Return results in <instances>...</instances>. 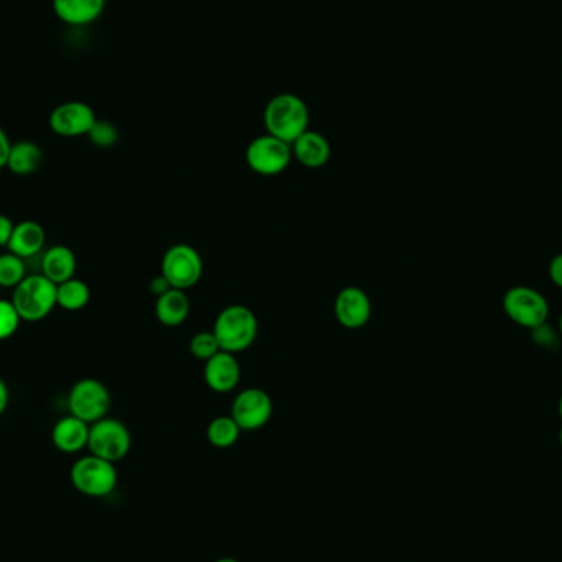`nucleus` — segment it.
<instances>
[{"label":"nucleus","instance_id":"f257e3e1","mask_svg":"<svg viewBox=\"0 0 562 562\" xmlns=\"http://www.w3.org/2000/svg\"><path fill=\"white\" fill-rule=\"evenodd\" d=\"M309 107L300 96L281 93L272 97L263 111V125L267 134L293 145L309 130Z\"/></svg>","mask_w":562,"mask_h":562},{"label":"nucleus","instance_id":"f03ea898","mask_svg":"<svg viewBox=\"0 0 562 562\" xmlns=\"http://www.w3.org/2000/svg\"><path fill=\"white\" fill-rule=\"evenodd\" d=\"M212 332L222 351L239 354L250 349L257 341V316L244 305L226 306L217 314Z\"/></svg>","mask_w":562,"mask_h":562},{"label":"nucleus","instance_id":"7ed1b4c3","mask_svg":"<svg viewBox=\"0 0 562 562\" xmlns=\"http://www.w3.org/2000/svg\"><path fill=\"white\" fill-rule=\"evenodd\" d=\"M71 485L81 495L91 498L109 497L119 484L116 464L89 454L79 457L70 470Z\"/></svg>","mask_w":562,"mask_h":562},{"label":"nucleus","instance_id":"20e7f679","mask_svg":"<svg viewBox=\"0 0 562 562\" xmlns=\"http://www.w3.org/2000/svg\"><path fill=\"white\" fill-rule=\"evenodd\" d=\"M58 285L45 275H27L17 288H14L12 303L19 311L22 321L38 323L50 316L56 305Z\"/></svg>","mask_w":562,"mask_h":562},{"label":"nucleus","instance_id":"39448f33","mask_svg":"<svg viewBox=\"0 0 562 562\" xmlns=\"http://www.w3.org/2000/svg\"><path fill=\"white\" fill-rule=\"evenodd\" d=\"M503 311L513 323L533 331L548 323L549 303L535 288L513 286L503 296Z\"/></svg>","mask_w":562,"mask_h":562},{"label":"nucleus","instance_id":"423d86ee","mask_svg":"<svg viewBox=\"0 0 562 562\" xmlns=\"http://www.w3.org/2000/svg\"><path fill=\"white\" fill-rule=\"evenodd\" d=\"M88 449L94 456L117 464L129 456L132 434L122 421L106 416L91 424Z\"/></svg>","mask_w":562,"mask_h":562},{"label":"nucleus","instance_id":"0eeeda50","mask_svg":"<svg viewBox=\"0 0 562 562\" xmlns=\"http://www.w3.org/2000/svg\"><path fill=\"white\" fill-rule=\"evenodd\" d=\"M203 257L188 244L171 245L162 260V275L171 288L189 290L203 278Z\"/></svg>","mask_w":562,"mask_h":562},{"label":"nucleus","instance_id":"6e6552de","mask_svg":"<svg viewBox=\"0 0 562 562\" xmlns=\"http://www.w3.org/2000/svg\"><path fill=\"white\" fill-rule=\"evenodd\" d=\"M111 392L104 383L96 378H83L74 383L68 395V408L70 415L79 420L94 424L106 418L111 410Z\"/></svg>","mask_w":562,"mask_h":562},{"label":"nucleus","instance_id":"1a4fd4ad","mask_svg":"<svg viewBox=\"0 0 562 562\" xmlns=\"http://www.w3.org/2000/svg\"><path fill=\"white\" fill-rule=\"evenodd\" d=\"M293 150L290 143L273 137V135H260L252 140L245 152V160L250 170L257 175L277 176L290 166Z\"/></svg>","mask_w":562,"mask_h":562},{"label":"nucleus","instance_id":"9d476101","mask_svg":"<svg viewBox=\"0 0 562 562\" xmlns=\"http://www.w3.org/2000/svg\"><path fill=\"white\" fill-rule=\"evenodd\" d=\"M231 416L242 431L265 428L273 416L272 397L262 388H245L235 397Z\"/></svg>","mask_w":562,"mask_h":562},{"label":"nucleus","instance_id":"9b49d317","mask_svg":"<svg viewBox=\"0 0 562 562\" xmlns=\"http://www.w3.org/2000/svg\"><path fill=\"white\" fill-rule=\"evenodd\" d=\"M96 120V112L89 104L83 101H68L51 111L48 124L53 134L74 139L88 135Z\"/></svg>","mask_w":562,"mask_h":562},{"label":"nucleus","instance_id":"f8f14e48","mask_svg":"<svg viewBox=\"0 0 562 562\" xmlns=\"http://www.w3.org/2000/svg\"><path fill=\"white\" fill-rule=\"evenodd\" d=\"M334 314L342 328L362 329L372 318V301L359 286H346L336 296Z\"/></svg>","mask_w":562,"mask_h":562},{"label":"nucleus","instance_id":"ddd939ff","mask_svg":"<svg viewBox=\"0 0 562 562\" xmlns=\"http://www.w3.org/2000/svg\"><path fill=\"white\" fill-rule=\"evenodd\" d=\"M240 377L242 369L239 360L231 352H217L208 362H204V382L212 392H232L239 385Z\"/></svg>","mask_w":562,"mask_h":562},{"label":"nucleus","instance_id":"4468645a","mask_svg":"<svg viewBox=\"0 0 562 562\" xmlns=\"http://www.w3.org/2000/svg\"><path fill=\"white\" fill-rule=\"evenodd\" d=\"M89 429L91 424L86 421L73 415L63 416L51 429V443L60 452L76 454L88 447Z\"/></svg>","mask_w":562,"mask_h":562},{"label":"nucleus","instance_id":"2eb2a0df","mask_svg":"<svg viewBox=\"0 0 562 562\" xmlns=\"http://www.w3.org/2000/svg\"><path fill=\"white\" fill-rule=\"evenodd\" d=\"M291 150L298 163L309 170L323 168L331 160V143L323 134L314 130H306L305 134L293 142Z\"/></svg>","mask_w":562,"mask_h":562},{"label":"nucleus","instance_id":"dca6fc26","mask_svg":"<svg viewBox=\"0 0 562 562\" xmlns=\"http://www.w3.org/2000/svg\"><path fill=\"white\" fill-rule=\"evenodd\" d=\"M53 10L63 24L86 27L101 19L106 0H53Z\"/></svg>","mask_w":562,"mask_h":562},{"label":"nucleus","instance_id":"f3484780","mask_svg":"<svg viewBox=\"0 0 562 562\" xmlns=\"http://www.w3.org/2000/svg\"><path fill=\"white\" fill-rule=\"evenodd\" d=\"M47 242V234L42 224L35 221H22L15 224L14 234L10 237L7 249L17 257L27 258L35 257L42 252Z\"/></svg>","mask_w":562,"mask_h":562},{"label":"nucleus","instance_id":"a211bd4d","mask_svg":"<svg viewBox=\"0 0 562 562\" xmlns=\"http://www.w3.org/2000/svg\"><path fill=\"white\" fill-rule=\"evenodd\" d=\"M189 313H191V301L186 291L170 288L166 293L158 296L155 314L160 324L166 328H178L188 319Z\"/></svg>","mask_w":562,"mask_h":562},{"label":"nucleus","instance_id":"6ab92c4d","mask_svg":"<svg viewBox=\"0 0 562 562\" xmlns=\"http://www.w3.org/2000/svg\"><path fill=\"white\" fill-rule=\"evenodd\" d=\"M76 268H78L76 255L66 245H53L43 255L42 275L53 281L55 285H61L74 278Z\"/></svg>","mask_w":562,"mask_h":562},{"label":"nucleus","instance_id":"aec40b11","mask_svg":"<svg viewBox=\"0 0 562 562\" xmlns=\"http://www.w3.org/2000/svg\"><path fill=\"white\" fill-rule=\"evenodd\" d=\"M42 162L43 152L38 143L30 142V140L12 143L7 168H9L14 175H33V173L40 168Z\"/></svg>","mask_w":562,"mask_h":562},{"label":"nucleus","instance_id":"412c9836","mask_svg":"<svg viewBox=\"0 0 562 562\" xmlns=\"http://www.w3.org/2000/svg\"><path fill=\"white\" fill-rule=\"evenodd\" d=\"M89 301H91V290L83 280L71 278V280L58 285L56 305L65 309V311H71V313L81 311L88 306Z\"/></svg>","mask_w":562,"mask_h":562},{"label":"nucleus","instance_id":"4be33fe9","mask_svg":"<svg viewBox=\"0 0 562 562\" xmlns=\"http://www.w3.org/2000/svg\"><path fill=\"white\" fill-rule=\"evenodd\" d=\"M240 433H242V429L239 428V424L235 423L232 416H217L209 423L206 436H208L209 444L216 449H229L237 444Z\"/></svg>","mask_w":562,"mask_h":562},{"label":"nucleus","instance_id":"5701e85b","mask_svg":"<svg viewBox=\"0 0 562 562\" xmlns=\"http://www.w3.org/2000/svg\"><path fill=\"white\" fill-rule=\"evenodd\" d=\"M27 278L24 258L12 254H0V286L17 288Z\"/></svg>","mask_w":562,"mask_h":562},{"label":"nucleus","instance_id":"b1692460","mask_svg":"<svg viewBox=\"0 0 562 562\" xmlns=\"http://www.w3.org/2000/svg\"><path fill=\"white\" fill-rule=\"evenodd\" d=\"M221 351V346H219V342H217L216 336H214L212 331L198 332L189 341V352H191L194 359L201 360V362H208L211 357H214L217 352Z\"/></svg>","mask_w":562,"mask_h":562},{"label":"nucleus","instance_id":"393cba45","mask_svg":"<svg viewBox=\"0 0 562 562\" xmlns=\"http://www.w3.org/2000/svg\"><path fill=\"white\" fill-rule=\"evenodd\" d=\"M99 148H112L119 142V129L109 120L97 119L93 129L86 135Z\"/></svg>","mask_w":562,"mask_h":562},{"label":"nucleus","instance_id":"a878e982","mask_svg":"<svg viewBox=\"0 0 562 562\" xmlns=\"http://www.w3.org/2000/svg\"><path fill=\"white\" fill-rule=\"evenodd\" d=\"M20 323L22 318L12 300H0V341H7L14 336L19 331Z\"/></svg>","mask_w":562,"mask_h":562},{"label":"nucleus","instance_id":"bb28decb","mask_svg":"<svg viewBox=\"0 0 562 562\" xmlns=\"http://www.w3.org/2000/svg\"><path fill=\"white\" fill-rule=\"evenodd\" d=\"M533 339L538 346L546 347V349L558 346V336L553 329L549 328L548 323L533 329Z\"/></svg>","mask_w":562,"mask_h":562},{"label":"nucleus","instance_id":"cd10ccee","mask_svg":"<svg viewBox=\"0 0 562 562\" xmlns=\"http://www.w3.org/2000/svg\"><path fill=\"white\" fill-rule=\"evenodd\" d=\"M15 222L5 214H0V247H7L14 234Z\"/></svg>","mask_w":562,"mask_h":562},{"label":"nucleus","instance_id":"c85d7f7f","mask_svg":"<svg viewBox=\"0 0 562 562\" xmlns=\"http://www.w3.org/2000/svg\"><path fill=\"white\" fill-rule=\"evenodd\" d=\"M10 148H12V143H10L9 135L0 127V170L7 168Z\"/></svg>","mask_w":562,"mask_h":562},{"label":"nucleus","instance_id":"c756f323","mask_svg":"<svg viewBox=\"0 0 562 562\" xmlns=\"http://www.w3.org/2000/svg\"><path fill=\"white\" fill-rule=\"evenodd\" d=\"M549 277L562 290V254L556 255L549 263Z\"/></svg>","mask_w":562,"mask_h":562},{"label":"nucleus","instance_id":"7c9ffc66","mask_svg":"<svg viewBox=\"0 0 562 562\" xmlns=\"http://www.w3.org/2000/svg\"><path fill=\"white\" fill-rule=\"evenodd\" d=\"M170 288V283L165 280V277H163V275H160V277L157 278H153L152 285H150V290H152L153 293L157 295V298L158 296L163 295V293H166V291L170 290Z\"/></svg>","mask_w":562,"mask_h":562},{"label":"nucleus","instance_id":"2f4dec72","mask_svg":"<svg viewBox=\"0 0 562 562\" xmlns=\"http://www.w3.org/2000/svg\"><path fill=\"white\" fill-rule=\"evenodd\" d=\"M10 393L7 383L0 378V416L4 415L7 406H9Z\"/></svg>","mask_w":562,"mask_h":562},{"label":"nucleus","instance_id":"473e14b6","mask_svg":"<svg viewBox=\"0 0 562 562\" xmlns=\"http://www.w3.org/2000/svg\"><path fill=\"white\" fill-rule=\"evenodd\" d=\"M216 562H240V561H237V559L234 558H221V559H217Z\"/></svg>","mask_w":562,"mask_h":562},{"label":"nucleus","instance_id":"72a5a7b5","mask_svg":"<svg viewBox=\"0 0 562 562\" xmlns=\"http://www.w3.org/2000/svg\"><path fill=\"white\" fill-rule=\"evenodd\" d=\"M558 410H559V416H561V420H562V397L561 400H559Z\"/></svg>","mask_w":562,"mask_h":562},{"label":"nucleus","instance_id":"f704fd0d","mask_svg":"<svg viewBox=\"0 0 562 562\" xmlns=\"http://www.w3.org/2000/svg\"><path fill=\"white\" fill-rule=\"evenodd\" d=\"M559 443H561L562 446V429L559 431Z\"/></svg>","mask_w":562,"mask_h":562},{"label":"nucleus","instance_id":"c9c22d12","mask_svg":"<svg viewBox=\"0 0 562 562\" xmlns=\"http://www.w3.org/2000/svg\"><path fill=\"white\" fill-rule=\"evenodd\" d=\"M559 329H561V336H562V314H561V321H559Z\"/></svg>","mask_w":562,"mask_h":562}]
</instances>
